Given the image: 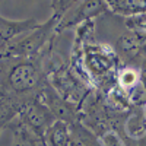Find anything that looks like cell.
<instances>
[{
  "instance_id": "obj_5",
  "label": "cell",
  "mask_w": 146,
  "mask_h": 146,
  "mask_svg": "<svg viewBox=\"0 0 146 146\" xmlns=\"http://www.w3.org/2000/svg\"><path fill=\"white\" fill-rule=\"evenodd\" d=\"M7 129L12 133L10 146H47L42 137L34 135L31 130L22 126L16 118L9 124Z\"/></svg>"
},
{
  "instance_id": "obj_8",
  "label": "cell",
  "mask_w": 146,
  "mask_h": 146,
  "mask_svg": "<svg viewBox=\"0 0 146 146\" xmlns=\"http://www.w3.org/2000/svg\"><path fill=\"white\" fill-rule=\"evenodd\" d=\"M21 110V105L9 101L6 98H0V135L9 127V124L16 118Z\"/></svg>"
},
{
  "instance_id": "obj_1",
  "label": "cell",
  "mask_w": 146,
  "mask_h": 146,
  "mask_svg": "<svg viewBox=\"0 0 146 146\" xmlns=\"http://www.w3.org/2000/svg\"><path fill=\"white\" fill-rule=\"evenodd\" d=\"M60 19L56 15L47 22H41L40 27L29 31L28 34L19 36L6 45L0 57H18V58H35L38 57L51 42L57 41L56 27Z\"/></svg>"
},
{
  "instance_id": "obj_2",
  "label": "cell",
  "mask_w": 146,
  "mask_h": 146,
  "mask_svg": "<svg viewBox=\"0 0 146 146\" xmlns=\"http://www.w3.org/2000/svg\"><path fill=\"white\" fill-rule=\"evenodd\" d=\"M16 120L40 137L44 136L45 130L56 121L51 111L38 98L23 104L16 115Z\"/></svg>"
},
{
  "instance_id": "obj_4",
  "label": "cell",
  "mask_w": 146,
  "mask_h": 146,
  "mask_svg": "<svg viewBox=\"0 0 146 146\" xmlns=\"http://www.w3.org/2000/svg\"><path fill=\"white\" fill-rule=\"evenodd\" d=\"M40 23L35 18L23 19V21H10L0 15V40L6 45L19 36L28 34L29 31L40 27Z\"/></svg>"
},
{
  "instance_id": "obj_7",
  "label": "cell",
  "mask_w": 146,
  "mask_h": 146,
  "mask_svg": "<svg viewBox=\"0 0 146 146\" xmlns=\"http://www.w3.org/2000/svg\"><path fill=\"white\" fill-rule=\"evenodd\" d=\"M107 10H111L115 15H124V16H137L146 13V2H105Z\"/></svg>"
},
{
  "instance_id": "obj_3",
  "label": "cell",
  "mask_w": 146,
  "mask_h": 146,
  "mask_svg": "<svg viewBox=\"0 0 146 146\" xmlns=\"http://www.w3.org/2000/svg\"><path fill=\"white\" fill-rule=\"evenodd\" d=\"M104 12H107L105 2H73L70 9L57 23L56 34L60 35L69 28L80 25L86 21H92V18H96Z\"/></svg>"
},
{
  "instance_id": "obj_6",
  "label": "cell",
  "mask_w": 146,
  "mask_h": 146,
  "mask_svg": "<svg viewBox=\"0 0 146 146\" xmlns=\"http://www.w3.org/2000/svg\"><path fill=\"white\" fill-rule=\"evenodd\" d=\"M42 139L47 146H70V142H72L70 124L64 123V121L56 120L45 130Z\"/></svg>"
}]
</instances>
